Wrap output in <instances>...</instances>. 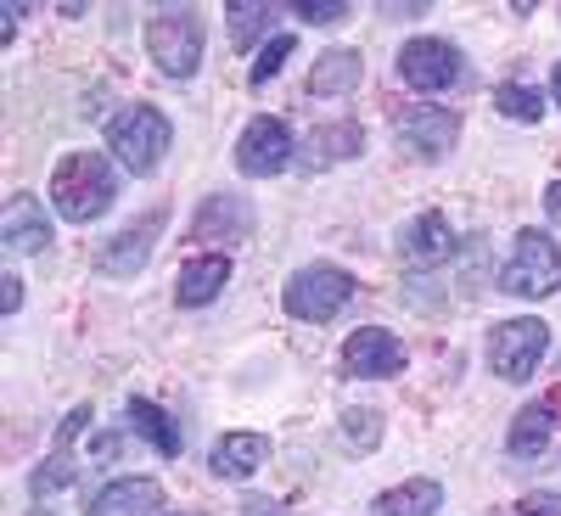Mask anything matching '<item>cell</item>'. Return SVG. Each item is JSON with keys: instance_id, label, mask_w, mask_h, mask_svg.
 Returning a JSON list of instances; mask_svg holds the SVG:
<instances>
[{"instance_id": "cell-6", "label": "cell", "mask_w": 561, "mask_h": 516, "mask_svg": "<svg viewBox=\"0 0 561 516\" xmlns=\"http://www.w3.org/2000/svg\"><path fill=\"white\" fill-rule=\"evenodd\" d=\"M354 298V275L337 270V264H304L293 280H287V314L293 320H332L343 303Z\"/></svg>"}, {"instance_id": "cell-24", "label": "cell", "mask_w": 561, "mask_h": 516, "mask_svg": "<svg viewBox=\"0 0 561 516\" xmlns=\"http://www.w3.org/2000/svg\"><path fill=\"white\" fill-rule=\"evenodd\" d=\"M73 478H79V466H73V460H68V455L57 449V455L45 460V466H34V478H28V494H34V500H51V494H57V489H68Z\"/></svg>"}, {"instance_id": "cell-14", "label": "cell", "mask_w": 561, "mask_h": 516, "mask_svg": "<svg viewBox=\"0 0 561 516\" xmlns=\"http://www.w3.org/2000/svg\"><path fill=\"white\" fill-rule=\"evenodd\" d=\"M0 242H7L12 253H45V242H51V219H45V203L34 192H18L7 203V214H0Z\"/></svg>"}, {"instance_id": "cell-31", "label": "cell", "mask_w": 561, "mask_h": 516, "mask_svg": "<svg viewBox=\"0 0 561 516\" xmlns=\"http://www.w3.org/2000/svg\"><path fill=\"white\" fill-rule=\"evenodd\" d=\"M545 214H550V225H561V180L545 192Z\"/></svg>"}, {"instance_id": "cell-17", "label": "cell", "mask_w": 561, "mask_h": 516, "mask_svg": "<svg viewBox=\"0 0 561 516\" xmlns=\"http://www.w3.org/2000/svg\"><path fill=\"white\" fill-rule=\"evenodd\" d=\"M264 460H270V438H264V433H225V438L214 444V455H208L214 478H230V483L253 478Z\"/></svg>"}, {"instance_id": "cell-25", "label": "cell", "mask_w": 561, "mask_h": 516, "mask_svg": "<svg viewBox=\"0 0 561 516\" xmlns=\"http://www.w3.org/2000/svg\"><path fill=\"white\" fill-rule=\"evenodd\" d=\"M230 12V39H237V51H248L253 34L270 28V7H248V0H237V7H225Z\"/></svg>"}, {"instance_id": "cell-7", "label": "cell", "mask_w": 561, "mask_h": 516, "mask_svg": "<svg viewBox=\"0 0 561 516\" xmlns=\"http://www.w3.org/2000/svg\"><path fill=\"white\" fill-rule=\"evenodd\" d=\"M298 158V147H293V129L280 124V118H253L248 129H242V140H237V169L242 174H253V180H270V174H280Z\"/></svg>"}, {"instance_id": "cell-29", "label": "cell", "mask_w": 561, "mask_h": 516, "mask_svg": "<svg viewBox=\"0 0 561 516\" xmlns=\"http://www.w3.org/2000/svg\"><path fill=\"white\" fill-rule=\"evenodd\" d=\"M517 516H561V494H528L517 505Z\"/></svg>"}, {"instance_id": "cell-8", "label": "cell", "mask_w": 561, "mask_h": 516, "mask_svg": "<svg viewBox=\"0 0 561 516\" xmlns=\"http://www.w3.org/2000/svg\"><path fill=\"white\" fill-rule=\"evenodd\" d=\"M460 51L449 39H410L404 51H399V79L410 84V90H449V84H460Z\"/></svg>"}, {"instance_id": "cell-2", "label": "cell", "mask_w": 561, "mask_h": 516, "mask_svg": "<svg viewBox=\"0 0 561 516\" xmlns=\"http://www.w3.org/2000/svg\"><path fill=\"white\" fill-rule=\"evenodd\" d=\"M107 147L129 174H152L169 152V118L158 107H147V102H135L107 124Z\"/></svg>"}, {"instance_id": "cell-16", "label": "cell", "mask_w": 561, "mask_h": 516, "mask_svg": "<svg viewBox=\"0 0 561 516\" xmlns=\"http://www.w3.org/2000/svg\"><path fill=\"white\" fill-rule=\"evenodd\" d=\"M225 280H230V259L225 253H203V259H185L180 264V280H174V298L180 309H203L225 293Z\"/></svg>"}, {"instance_id": "cell-22", "label": "cell", "mask_w": 561, "mask_h": 516, "mask_svg": "<svg viewBox=\"0 0 561 516\" xmlns=\"http://www.w3.org/2000/svg\"><path fill=\"white\" fill-rule=\"evenodd\" d=\"M129 427L147 438L158 455H180V427L152 404V399H129Z\"/></svg>"}, {"instance_id": "cell-30", "label": "cell", "mask_w": 561, "mask_h": 516, "mask_svg": "<svg viewBox=\"0 0 561 516\" xmlns=\"http://www.w3.org/2000/svg\"><path fill=\"white\" fill-rule=\"evenodd\" d=\"M0 309H7V314L23 309V275H0Z\"/></svg>"}, {"instance_id": "cell-27", "label": "cell", "mask_w": 561, "mask_h": 516, "mask_svg": "<svg viewBox=\"0 0 561 516\" xmlns=\"http://www.w3.org/2000/svg\"><path fill=\"white\" fill-rule=\"evenodd\" d=\"M287 57H293V34H275V39L264 45V57L253 62V84H264V79H275L280 68H287Z\"/></svg>"}, {"instance_id": "cell-26", "label": "cell", "mask_w": 561, "mask_h": 516, "mask_svg": "<svg viewBox=\"0 0 561 516\" xmlns=\"http://www.w3.org/2000/svg\"><path fill=\"white\" fill-rule=\"evenodd\" d=\"M343 433H348V444H359V449H377L382 421H377V410H343Z\"/></svg>"}, {"instance_id": "cell-33", "label": "cell", "mask_w": 561, "mask_h": 516, "mask_svg": "<svg viewBox=\"0 0 561 516\" xmlns=\"http://www.w3.org/2000/svg\"><path fill=\"white\" fill-rule=\"evenodd\" d=\"M242 516H280V505H270V500H248Z\"/></svg>"}, {"instance_id": "cell-1", "label": "cell", "mask_w": 561, "mask_h": 516, "mask_svg": "<svg viewBox=\"0 0 561 516\" xmlns=\"http://www.w3.org/2000/svg\"><path fill=\"white\" fill-rule=\"evenodd\" d=\"M118 197V174L102 152H68L51 174V203L62 219L73 225H90V219H102Z\"/></svg>"}, {"instance_id": "cell-19", "label": "cell", "mask_w": 561, "mask_h": 516, "mask_svg": "<svg viewBox=\"0 0 561 516\" xmlns=\"http://www.w3.org/2000/svg\"><path fill=\"white\" fill-rule=\"evenodd\" d=\"M359 79H365V57L348 51V45H337V51L314 57V68H309V96H348V90H359Z\"/></svg>"}, {"instance_id": "cell-11", "label": "cell", "mask_w": 561, "mask_h": 516, "mask_svg": "<svg viewBox=\"0 0 561 516\" xmlns=\"http://www.w3.org/2000/svg\"><path fill=\"white\" fill-rule=\"evenodd\" d=\"M343 370L348 377H393V370H404V343L382 325H359L343 343Z\"/></svg>"}, {"instance_id": "cell-10", "label": "cell", "mask_w": 561, "mask_h": 516, "mask_svg": "<svg viewBox=\"0 0 561 516\" xmlns=\"http://www.w3.org/2000/svg\"><path fill=\"white\" fill-rule=\"evenodd\" d=\"M158 230H163V208L140 214L135 225H124L118 237H107V242H102V253H96V270H102V275H135L140 264L152 259Z\"/></svg>"}, {"instance_id": "cell-34", "label": "cell", "mask_w": 561, "mask_h": 516, "mask_svg": "<svg viewBox=\"0 0 561 516\" xmlns=\"http://www.w3.org/2000/svg\"><path fill=\"white\" fill-rule=\"evenodd\" d=\"M550 96H556V102H561V68H556V73H550Z\"/></svg>"}, {"instance_id": "cell-9", "label": "cell", "mask_w": 561, "mask_h": 516, "mask_svg": "<svg viewBox=\"0 0 561 516\" xmlns=\"http://www.w3.org/2000/svg\"><path fill=\"white\" fill-rule=\"evenodd\" d=\"M455 135H460V118L449 107H433V102H415L399 113V147L415 152V158H444L455 147Z\"/></svg>"}, {"instance_id": "cell-5", "label": "cell", "mask_w": 561, "mask_h": 516, "mask_svg": "<svg viewBox=\"0 0 561 516\" xmlns=\"http://www.w3.org/2000/svg\"><path fill=\"white\" fill-rule=\"evenodd\" d=\"M550 348V325L534 320V314H517V320H500L489 332V365L500 370L505 382H528L539 359Z\"/></svg>"}, {"instance_id": "cell-3", "label": "cell", "mask_w": 561, "mask_h": 516, "mask_svg": "<svg viewBox=\"0 0 561 516\" xmlns=\"http://www.w3.org/2000/svg\"><path fill=\"white\" fill-rule=\"evenodd\" d=\"M147 57L169 73V79H192L203 62V18L192 7H163L147 23Z\"/></svg>"}, {"instance_id": "cell-15", "label": "cell", "mask_w": 561, "mask_h": 516, "mask_svg": "<svg viewBox=\"0 0 561 516\" xmlns=\"http://www.w3.org/2000/svg\"><path fill=\"white\" fill-rule=\"evenodd\" d=\"M158 505H163V489L152 478H118L90 494L84 516H158Z\"/></svg>"}, {"instance_id": "cell-4", "label": "cell", "mask_w": 561, "mask_h": 516, "mask_svg": "<svg viewBox=\"0 0 561 516\" xmlns=\"http://www.w3.org/2000/svg\"><path fill=\"white\" fill-rule=\"evenodd\" d=\"M500 287L511 298H550L561 287V248L545 237V230H517L511 259L500 270Z\"/></svg>"}, {"instance_id": "cell-23", "label": "cell", "mask_w": 561, "mask_h": 516, "mask_svg": "<svg viewBox=\"0 0 561 516\" xmlns=\"http://www.w3.org/2000/svg\"><path fill=\"white\" fill-rule=\"evenodd\" d=\"M494 107H500L505 118H517V124H539V118H545L539 90H528V84H500V90H494Z\"/></svg>"}, {"instance_id": "cell-21", "label": "cell", "mask_w": 561, "mask_h": 516, "mask_svg": "<svg viewBox=\"0 0 561 516\" xmlns=\"http://www.w3.org/2000/svg\"><path fill=\"white\" fill-rule=\"evenodd\" d=\"M550 433H556V415H550V404H523V410H517V421H511V438H505V449L517 455V460H534V455L550 444Z\"/></svg>"}, {"instance_id": "cell-13", "label": "cell", "mask_w": 561, "mask_h": 516, "mask_svg": "<svg viewBox=\"0 0 561 516\" xmlns=\"http://www.w3.org/2000/svg\"><path fill=\"white\" fill-rule=\"evenodd\" d=\"M359 152H365V129L354 118H337V124L309 129V140L298 147V163H304V174H320V169H337Z\"/></svg>"}, {"instance_id": "cell-28", "label": "cell", "mask_w": 561, "mask_h": 516, "mask_svg": "<svg viewBox=\"0 0 561 516\" xmlns=\"http://www.w3.org/2000/svg\"><path fill=\"white\" fill-rule=\"evenodd\" d=\"M304 23H343L348 18V7H343V0H298V7H293Z\"/></svg>"}, {"instance_id": "cell-12", "label": "cell", "mask_w": 561, "mask_h": 516, "mask_svg": "<svg viewBox=\"0 0 561 516\" xmlns=\"http://www.w3.org/2000/svg\"><path fill=\"white\" fill-rule=\"evenodd\" d=\"M253 237V203L242 192H219L197 208L192 242H248Z\"/></svg>"}, {"instance_id": "cell-20", "label": "cell", "mask_w": 561, "mask_h": 516, "mask_svg": "<svg viewBox=\"0 0 561 516\" xmlns=\"http://www.w3.org/2000/svg\"><path fill=\"white\" fill-rule=\"evenodd\" d=\"M444 505V489L433 478H410L388 494H377V505H370V516H433Z\"/></svg>"}, {"instance_id": "cell-18", "label": "cell", "mask_w": 561, "mask_h": 516, "mask_svg": "<svg viewBox=\"0 0 561 516\" xmlns=\"http://www.w3.org/2000/svg\"><path fill=\"white\" fill-rule=\"evenodd\" d=\"M449 248H455V230H449L444 214H415L399 230V253L410 264H438V259H449Z\"/></svg>"}, {"instance_id": "cell-32", "label": "cell", "mask_w": 561, "mask_h": 516, "mask_svg": "<svg viewBox=\"0 0 561 516\" xmlns=\"http://www.w3.org/2000/svg\"><path fill=\"white\" fill-rule=\"evenodd\" d=\"M388 18H421V12H427V0H410V7H382Z\"/></svg>"}]
</instances>
